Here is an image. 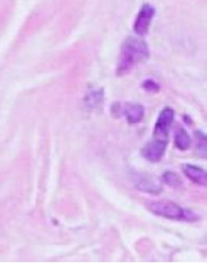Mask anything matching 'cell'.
<instances>
[{
    "label": "cell",
    "mask_w": 207,
    "mask_h": 263,
    "mask_svg": "<svg viewBox=\"0 0 207 263\" xmlns=\"http://www.w3.org/2000/svg\"><path fill=\"white\" fill-rule=\"evenodd\" d=\"M154 16V8L151 4H144L134 21V32L140 36H144L147 34Z\"/></svg>",
    "instance_id": "obj_6"
},
{
    "label": "cell",
    "mask_w": 207,
    "mask_h": 263,
    "mask_svg": "<svg viewBox=\"0 0 207 263\" xmlns=\"http://www.w3.org/2000/svg\"><path fill=\"white\" fill-rule=\"evenodd\" d=\"M175 145L178 150H186L190 147L191 139L184 129L178 130L175 135Z\"/></svg>",
    "instance_id": "obj_9"
},
{
    "label": "cell",
    "mask_w": 207,
    "mask_h": 263,
    "mask_svg": "<svg viewBox=\"0 0 207 263\" xmlns=\"http://www.w3.org/2000/svg\"><path fill=\"white\" fill-rule=\"evenodd\" d=\"M136 187L138 190L144 191L145 193L157 194L162 191V188L155 180L149 177H142L138 179L136 183Z\"/></svg>",
    "instance_id": "obj_8"
},
{
    "label": "cell",
    "mask_w": 207,
    "mask_h": 263,
    "mask_svg": "<svg viewBox=\"0 0 207 263\" xmlns=\"http://www.w3.org/2000/svg\"><path fill=\"white\" fill-rule=\"evenodd\" d=\"M150 56L149 48L145 42L138 38L129 37L122 44L117 63V76L129 73L138 64L144 62Z\"/></svg>",
    "instance_id": "obj_1"
},
{
    "label": "cell",
    "mask_w": 207,
    "mask_h": 263,
    "mask_svg": "<svg viewBox=\"0 0 207 263\" xmlns=\"http://www.w3.org/2000/svg\"><path fill=\"white\" fill-rule=\"evenodd\" d=\"M143 88L149 93H158L160 91V86L152 80L144 81Z\"/></svg>",
    "instance_id": "obj_12"
},
{
    "label": "cell",
    "mask_w": 207,
    "mask_h": 263,
    "mask_svg": "<svg viewBox=\"0 0 207 263\" xmlns=\"http://www.w3.org/2000/svg\"><path fill=\"white\" fill-rule=\"evenodd\" d=\"M184 175L193 183L202 187H207V174L203 168L192 164H184L183 166Z\"/></svg>",
    "instance_id": "obj_7"
},
{
    "label": "cell",
    "mask_w": 207,
    "mask_h": 263,
    "mask_svg": "<svg viewBox=\"0 0 207 263\" xmlns=\"http://www.w3.org/2000/svg\"><path fill=\"white\" fill-rule=\"evenodd\" d=\"M147 208L151 213L158 217L176 221L187 219L186 211L177 204L169 200H158L150 202L147 205Z\"/></svg>",
    "instance_id": "obj_2"
},
{
    "label": "cell",
    "mask_w": 207,
    "mask_h": 263,
    "mask_svg": "<svg viewBox=\"0 0 207 263\" xmlns=\"http://www.w3.org/2000/svg\"><path fill=\"white\" fill-rule=\"evenodd\" d=\"M197 140V151L201 158H207V135L201 131L196 133Z\"/></svg>",
    "instance_id": "obj_11"
},
{
    "label": "cell",
    "mask_w": 207,
    "mask_h": 263,
    "mask_svg": "<svg viewBox=\"0 0 207 263\" xmlns=\"http://www.w3.org/2000/svg\"><path fill=\"white\" fill-rule=\"evenodd\" d=\"M161 180L165 184H167L168 186L172 187V188H177L181 186L183 181L182 178L178 174L172 172V171H167L166 173H164L163 175L161 176Z\"/></svg>",
    "instance_id": "obj_10"
},
{
    "label": "cell",
    "mask_w": 207,
    "mask_h": 263,
    "mask_svg": "<svg viewBox=\"0 0 207 263\" xmlns=\"http://www.w3.org/2000/svg\"><path fill=\"white\" fill-rule=\"evenodd\" d=\"M168 140L155 139L151 140L143 148L142 155L145 160L152 163L159 162L167 150Z\"/></svg>",
    "instance_id": "obj_4"
},
{
    "label": "cell",
    "mask_w": 207,
    "mask_h": 263,
    "mask_svg": "<svg viewBox=\"0 0 207 263\" xmlns=\"http://www.w3.org/2000/svg\"><path fill=\"white\" fill-rule=\"evenodd\" d=\"M113 113L124 115L128 123L137 124L143 120L144 117V108L142 105L139 104L127 103L124 106H118L114 105Z\"/></svg>",
    "instance_id": "obj_5"
},
{
    "label": "cell",
    "mask_w": 207,
    "mask_h": 263,
    "mask_svg": "<svg viewBox=\"0 0 207 263\" xmlns=\"http://www.w3.org/2000/svg\"><path fill=\"white\" fill-rule=\"evenodd\" d=\"M175 118V111L169 107H166L160 111L155 125L153 136L155 139L168 140V134L170 132L171 126Z\"/></svg>",
    "instance_id": "obj_3"
}]
</instances>
